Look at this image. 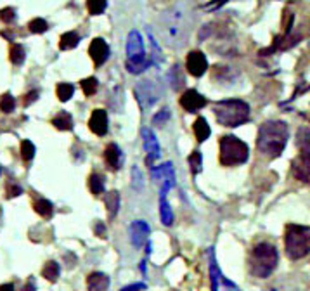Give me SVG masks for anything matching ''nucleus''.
<instances>
[{"mask_svg": "<svg viewBox=\"0 0 310 291\" xmlns=\"http://www.w3.org/2000/svg\"><path fill=\"white\" fill-rule=\"evenodd\" d=\"M87 288L88 291H106L109 288V277L102 272H92L87 277Z\"/></svg>", "mask_w": 310, "mask_h": 291, "instance_id": "nucleus-18", "label": "nucleus"}, {"mask_svg": "<svg viewBox=\"0 0 310 291\" xmlns=\"http://www.w3.org/2000/svg\"><path fill=\"white\" fill-rule=\"evenodd\" d=\"M134 92H136L139 106H141L144 111L154 106L161 97V87L156 85L152 80H142V82H139Z\"/></svg>", "mask_w": 310, "mask_h": 291, "instance_id": "nucleus-9", "label": "nucleus"}, {"mask_svg": "<svg viewBox=\"0 0 310 291\" xmlns=\"http://www.w3.org/2000/svg\"><path fill=\"white\" fill-rule=\"evenodd\" d=\"M189 33V21H187V7L175 6L165 12L161 21V37L172 47H181L186 43Z\"/></svg>", "mask_w": 310, "mask_h": 291, "instance_id": "nucleus-2", "label": "nucleus"}, {"mask_svg": "<svg viewBox=\"0 0 310 291\" xmlns=\"http://www.w3.org/2000/svg\"><path fill=\"white\" fill-rule=\"evenodd\" d=\"M208 263H210V281H212V291H218V279L222 276L217 263V258H215V248H208Z\"/></svg>", "mask_w": 310, "mask_h": 291, "instance_id": "nucleus-19", "label": "nucleus"}, {"mask_svg": "<svg viewBox=\"0 0 310 291\" xmlns=\"http://www.w3.org/2000/svg\"><path fill=\"white\" fill-rule=\"evenodd\" d=\"M88 54H91L96 68H101L109 57V46L106 43L104 38H94L91 42V47H88Z\"/></svg>", "mask_w": 310, "mask_h": 291, "instance_id": "nucleus-13", "label": "nucleus"}, {"mask_svg": "<svg viewBox=\"0 0 310 291\" xmlns=\"http://www.w3.org/2000/svg\"><path fill=\"white\" fill-rule=\"evenodd\" d=\"M52 125L57 128V130H71L73 128V116H71L68 111H59L56 116L52 118Z\"/></svg>", "mask_w": 310, "mask_h": 291, "instance_id": "nucleus-22", "label": "nucleus"}, {"mask_svg": "<svg viewBox=\"0 0 310 291\" xmlns=\"http://www.w3.org/2000/svg\"><path fill=\"white\" fill-rule=\"evenodd\" d=\"M141 136H142V142H144V149H146V153H147L146 163L149 165V167H152V163H154V161L158 160L160 154H161L158 139H156L154 132H152L151 128H147V127L142 128Z\"/></svg>", "mask_w": 310, "mask_h": 291, "instance_id": "nucleus-10", "label": "nucleus"}, {"mask_svg": "<svg viewBox=\"0 0 310 291\" xmlns=\"http://www.w3.org/2000/svg\"><path fill=\"white\" fill-rule=\"evenodd\" d=\"M23 291H35V284H33V283H31V281H30V283H28V284H26V286H25V288H23Z\"/></svg>", "mask_w": 310, "mask_h": 291, "instance_id": "nucleus-46", "label": "nucleus"}, {"mask_svg": "<svg viewBox=\"0 0 310 291\" xmlns=\"http://www.w3.org/2000/svg\"><path fill=\"white\" fill-rule=\"evenodd\" d=\"M38 99V91H31V92H28L25 96V99H23V104L25 106H30V104H33L35 101Z\"/></svg>", "mask_w": 310, "mask_h": 291, "instance_id": "nucleus-42", "label": "nucleus"}, {"mask_svg": "<svg viewBox=\"0 0 310 291\" xmlns=\"http://www.w3.org/2000/svg\"><path fill=\"white\" fill-rule=\"evenodd\" d=\"M104 161L106 165L109 167L111 170H120L121 165H123V153H121L120 146L111 142V144L106 146L104 149Z\"/></svg>", "mask_w": 310, "mask_h": 291, "instance_id": "nucleus-17", "label": "nucleus"}, {"mask_svg": "<svg viewBox=\"0 0 310 291\" xmlns=\"http://www.w3.org/2000/svg\"><path fill=\"white\" fill-rule=\"evenodd\" d=\"M106 7H107V4L104 2V0H88L87 2V9H88V14L91 16L101 14Z\"/></svg>", "mask_w": 310, "mask_h": 291, "instance_id": "nucleus-37", "label": "nucleus"}, {"mask_svg": "<svg viewBox=\"0 0 310 291\" xmlns=\"http://www.w3.org/2000/svg\"><path fill=\"white\" fill-rule=\"evenodd\" d=\"M9 57H11V62L16 66H21L26 59V51L21 43H12L11 49H9Z\"/></svg>", "mask_w": 310, "mask_h": 291, "instance_id": "nucleus-27", "label": "nucleus"}, {"mask_svg": "<svg viewBox=\"0 0 310 291\" xmlns=\"http://www.w3.org/2000/svg\"><path fill=\"white\" fill-rule=\"evenodd\" d=\"M186 68L187 71L192 75V77H203L208 70V59L203 52L200 51H192L187 54V59H186Z\"/></svg>", "mask_w": 310, "mask_h": 291, "instance_id": "nucleus-11", "label": "nucleus"}, {"mask_svg": "<svg viewBox=\"0 0 310 291\" xmlns=\"http://www.w3.org/2000/svg\"><path fill=\"white\" fill-rule=\"evenodd\" d=\"M160 217L165 226H172L173 223V212L167 201V196H160Z\"/></svg>", "mask_w": 310, "mask_h": 291, "instance_id": "nucleus-24", "label": "nucleus"}, {"mask_svg": "<svg viewBox=\"0 0 310 291\" xmlns=\"http://www.w3.org/2000/svg\"><path fill=\"white\" fill-rule=\"evenodd\" d=\"M88 189L94 196H101L104 192V177L101 173H92L88 177Z\"/></svg>", "mask_w": 310, "mask_h": 291, "instance_id": "nucleus-28", "label": "nucleus"}, {"mask_svg": "<svg viewBox=\"0 0 310 291\" xmlns=\"http://www.w3.org/2000/svg\"><path fill=\"white\" fill-rule=\"evenodd\" d=\"M80 85H82V91H83V94H85V96H87V97L94 96V94L97 92V87H99L97 78H94V77L83 78L82 82H80Z\"/></svg>", "mask_w": 310, "mask_h": 291, "instance_id": "nucleus-32", "label": "nucleus"}, {"mask_svg": "<svg viewBox=\"0 0 310 291\" xmlns=\"http://www.w3.org/2000/svg\"><path fill=\"white\" fill-rule=\"evenodd\" d=\"M107 113L106 109H94L91 115V120H88V128L96 133V136L102 137L107 133Z\"/></svg>", "mask_w": 310, "mask_h": 291, "instance_id": "nucleus-16", "label": "nucleus"}, {"mask_svg": "<svg viewBox=\"0 0 310 291\" xmlns=\"http://www.w3.org/2000/svg\"><path fill=\"white\" fill-rule=\"evenodd\" d=\"M28 30L31 33H46L49 30V25L46 19H42V17H35V19H31L28 23Z\"/></svg>", "mask_w": 310, "mask_h": 291, "instance_id": "nucleus-35", "label": "nucleus"}, {"mask_svg": "<svg viewBox=\"0 0 310 291\" xmlns=\"http://www.w3.org/2000/svg\"><path fill=\"white\" fill-rule=\"evenodd\" d=\"M181 106L187 111V113H196V111H200L201 107L206 106V99L197 91H194V88H189V91H186L182 94Z\"/></svg>", "mask_w": 310, "mask_h": 291, "instance_id": "nucleus-15", "label": "nucleus"}, {"mask_svg": "<svg viewBox=\"0 0 310 291\" xmlns=\"http://www.w3.org/2000/svg\"><path fill=\"white\" fill-rule=\"evenodd\" d=\"M33 208H35V212H37L40 217H43V218H51L54 215V205L46 198H40V199L35 201Z\"/></svg>", "mask_w": 310, "mask_h": 291, "instance_id": "nucleus-25", "label": "nucleus"}, {"mask_svg": "<svg viewBox=\"0 0 310 291\" xmlns=\"http://www.w3.org/2000/svg\"><path fill=\"white\" fill-rule=\"evenodd\" d=\"M78 42H80V35L76 33V31H66L59 40V49L61 51H70V49L78 46Z\"/></svg>", "mask_w": 310, "mask_h": 291, "instance_id": "nucleus-26", "label": "nucleus"}, {"mask_svg": "<svg viewBox=\"0 0 310 291\" xmlns=\"http://www.w3.org/2000/svg\"><path fill=\"white\" fill-rule=\"evenodd\" d=\"M0 19L4 21V23H12V21L16 19V11L12 7H6L0 11Z\"/></svg>", "mask_w": 310, "mask_h": 291, "instance_id": "nucleus-40", "label": "nucleus"}, {"mask_svg": "<svg viewBox=\"0 0 310 291\" xmlns=\"http://www.w3.org/2000/svg\"><path fill=\"white\" fill-rule=\"evenodd\" d=\"M130 232V241L136 248H141V246L146 243L147 238H149V226H147L146 220H134L128 227Z\"/></svg>", "mask_w": 310, "mask_h": 291, "instance_id": "nucleus-14", "label": "nucleus"}, {"mask_svg": "<svg viewBox=\"0 0 310 291\" xmlns=\"http://www.w3.org/2000/svg\"><path fill=\"white\" fill-rule=\"evenodd\" d=\"M250 104L242 99H227L213 104V115L224 127H239L250 120Z\"/></svg>", "mask_w": 310, "mask_h": 291, "instance_id": "nucleus-4", "label": "nucleus"}, {"mask_svg": "<svg viewBox=\"0 0 310 291\" xmlns=\"http://www.w3.org/2000/svg\"><path fill=\"white\" fill-rule=\"evenodd\" d=\"M94 231H96V236H99V238H106V226L102 222H97Z\"/></svg>", "mask_w": 310, "mask_h": 291, "instance_id": "nucleus-44", "label": "nucleus"}, {"mask_svg": "<svg viewBox=\"0 0 310 291\" xmlns=\"http://www.w3.org/2000/svg\"><path fill=\"white\" fill-rule=\"evenodd\" d=\"M168 82H170V85H172L173 91H179V88H181L182 85L186 83V78L182 77V71H181V66H179V64H175L173 68L170 70Z\"/></svg>", "mask_w": 310, "mask_h": 291, "instance_id": "nucleus-29", "label": "nucleus"}, {"mask_svg": "<svg viewBox=\"0 0 310 291\" xmlns=\"http://www.w3.org/2000/svg\"><path fill=\"white\" fill-rule=\"evenodd\" d=\"M151 178L154 184H160V196H167V192L177 184V182H175L177 177H175L172 161H165L163 165L151 167Z\"/></svg>", "mask_w": 310, "mask_h": 291, "instance_id": "nucleus-8", "label": "nucleus"}, {"mask_svg": "<svg viewBox=\"0 0 310 291\" xmlns=\"http://www.w3.org/2000/svg\"><path fill=\"white\" fill-rule=\"evenodd\" d=\"M250 158V147L236 136L220 137V163L224 167H237Z\"/></svg>", "mask_w": 310, "mask_h": 291, "instance_id": "nucleus-7", "label": "nucleus"}, {"mask_svg": "<svg viewBox=\"0 0 310 291\" xmlns=\"http://www.w3.org/2000/svg\"><path fill=\"white\" fill-rule=\"evenodd\" d=\"M192 130H194V136L200 142H205L210 137V133H212V128H210L208 122H206L203 116H197L194 125H192Z\"/></svg>", "mask_w": 310, "mask_h": 291, "instance_id": "nucleus-21", "label": "nucleus"}, {"mask_svg": "<svg viewBox=\"0 0 310 291\" xmlns=\"http://www.w3.org/2000/svg\"><path fill=\"white\" fill-rule=\"evenodd\" d=\"M104 203L107 208V217H109V220H113L116 215H118V210H120V192L109 191L104 196Z\"/></svg>", "mask_w": 310, "mask_h": 291, "instance_id": "nucleus-20", "label": "nucleus"}, {"mask_svg": "<svg viewBox=\"0 0 310 291\" xmlns=\"http://www.w3.org/2000/svg\"><path fill=\"white\" fill-rule=\"evenodd\" d=\"M14 107H16V99L11 94H4V96L0 97V111H2V113H12Z\"/></svg>", "mask_w": 310, "mask_h": 291, "instance_id": "nucleus-36", "label": "nucleus"}, {"mask_svg": "<svg viewBox=\"0 0 310 291\" xmlns=\"http://www.w3.org/2000/svg\"><path fill=\"white\" fill-rule=\"evenodd\" d=\"M59 272H61L59 263L54 262V260L47 262L46 265H43V268H42V276L46 277L47 281H51V283L57 281V277H59Z\"/></svg>", "mask_w": 310, "mask_h": 291, "instance_id": "nucleus-30", "label": "nucleus"}, {"mask_svg": "<svg viewBox=\"0 0 310 291\" xmlns=\"http://www.w3.org/2000/svg\"><path fill=\"white\" fill-rule=\"evenodd\" d=\"M277 262H279V252L272 243L262 241V243L255 244L250 252L248 265L250 274L258 277V279H267L269 276L276 271Z\"/></svg>", "mask_w": 310, "mask_h": 291, "instance_id": "nucleus-3", "label": "nucleus"}, {"mask_svg": "<svg viewBox=\"0 0 310 291\" xmlns=\"http://www.w3.org/2000/svg\"><path fill=\"white\" fill-rule=\"evenodd\" d=\"M296 146H298L300 153H310V127L298 128V133H296Z\"/></svg>", "mask_w": 310, "mask_h": 291, "instance_id": "nucleus-23", "label": "nucleus"}, {"mask_svg": "<svg viewBox=\"0 0 310 291\" xmlns=\"http://www.w3.org/2000/svg\"><path fill=\"white\" fill-rule=\"evenodd\" d=\"M56 94H57V99H59L61 102H66V101H70L71 97H73V94H75V87L71 83H66V82H62V83H57V87H56Z\"/></svg>", "mask_w": 310, "mask_h": 291, "instance_id": "nucleus-31", "label": "nucleus"}, {"mask_svg": "<svg viewBox=\"0 0 310 291\" xmlns=\"http://www.w3.org/2000/svg\"><path fill=\"white\" fill-rule=\"evenodd\" d=\"M35 156V144L31 141H23L21 142V158L25 161H31Z\"/></svg>", "mask_w": 310, "mask_h": 291, "instance_id": "nucleus-39", "label": "nucleus"}, {"mask_svg": "<svg viewBox=\"0 0 310 291\" xmlns=\"http://www.w3.org/2000/svg\"><path fill=\"white\" fill-rule=\"evenodd\" d=\"M23 194V189L16 184H7V198H16V196Z\"/></svg>", "mask_w": 310, "mask_h": 291, "instance_id": "nucleus-41", "label": "nucleus"}, {"mask_svg": "<svg viewBox=\"0 0 310 291\" xmlns=\"http://www.w3.org/2000/svg\"><path fill=\"white\" fill-rule=\"evenodd\" d=\"M189 167H191L192 175H197V173L203 170V156H201L200 151H194V153L189 156Z\"/></svg>", "mask_w": 310, "mask_h": 291, "instance_id": "nucleus-34", "label": "nucleus"}, {"mask_svg": "<svg viewBox=\"0 0 310 291\" xmlns=\"http://www.w3.org/2000/svg\"><path fill=\"white\" fill-rule=\"evenodd\" d=\"M170 118H172V111H170L168 107H163V109H160L158 113L152 116L151 123L154 125V127H163Z\"/></svg>", "mask_w": 310, "mask_h": 291, "instance_id": "nucleus-33", "label": "nucleus"}, {"mask_svg": "<svg viewBox=\"0 0 310 291\" xmlns=\"http://www.w3.org/2000/svg\"><path fill=\"white\" fill-rule=\"evenodd\" d=\"M146 288H147V286L144 284V283H134V284H130V286H125V288H121L120 291H144Z\"/></svg>", "mask_w": 310, "mask_h": 291, "instance_id": "nucleus-43", "label": "nucleus"}, {"mask_svg": "<svg viewBox=\"0 0 310 291\" xmlns=\"http://www.w3.org/2000/svg\"><path fill=\"white\" fill-rule=\"evenodd\" d=\"M291 167H293L291 170H293V175L296 181L310 186V153H300L293 160Z\"/></svg>", "mask_w": 310, "mask_h": 291, "instance_id": "nucleus-12", "label": "nucleus"}, {"mask_svg": "<svg viewBox=\"0 0 310 291\" xmlns=\"http://www.w3.org/2000/svg\"><path fill=\"white\" fill-rule=\"evenodd\" d=\"M132 186L136 191L144 189V175H142L141 168H139L137 165H134L132 167Z\"/></svg>", "mask_w": 310, "mask_h": 291, "instance_id": "nucleus-38", "label": "nucleus"}, {"mask_svg": "<svg viewBox=\"0 0 310 291\" xmlns=\"http://www.w3.org/2000/svg\"><path fill=\"white\" fill-rule=\"evenodd\" d=\"M0 291H14V284H12V283L2 284V286H0Z\"/></svg>", "mask_w": 310, "mask_h": 291, "instance_id": "nucleus-45", "label": "nucleus"}, {"mask_svg": "<svg viewBox=\"0 0 310 291\" xmlns=\"http://www.w3.org/2000/svg\"><path fill=\"white\" fill-rule=\"evenodd\" d=\"M286 255L291 260H300L310 253V227L290 223L284 234Z\"/></svg>", "mask_w": 310, "mask_h": 291, "instance_id": "nucleus-5", "label": "nucleus"}, {"mask_svg": "<svg viewBox=\"0 0 310 291\" xmlns=\"http://www.w3.org/2000/svg\"><path fill=\"white\" fill-rule=\"evenodd\" d=\"M290 139V127L282 120H267L260 125L257 136L258 151L269 158H277L282 154Z\"/></svg>", "mask_w": 310, "mask_h": 291, "instance_id": "nucleus-1", "label": "nucleus"}, {"mask_svg": "<svg viewBox=\"0 0 310 291\" xmlns=\"http://www.w3.org/2000/svg\"><path fill=\"white\" fill-rule=\"evenodd\" d=\"M125 51H127V61H125V68H127L128 73L139 75V73L146 71L151 66L149 57L146 56V51H144L142 35L139 33L137 30H132L128 33Z\"/></svg>", "mask_w": 310, "mask_h": 291, "instance_id": "nucleus-6", "label": "nucleus"}]
</instances>
